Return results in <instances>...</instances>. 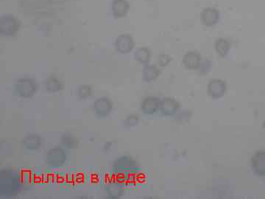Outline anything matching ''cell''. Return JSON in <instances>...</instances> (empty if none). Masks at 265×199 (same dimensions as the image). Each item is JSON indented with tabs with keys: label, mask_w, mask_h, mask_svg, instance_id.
Here are the masks:
<instances>
[{
	"label": "cell",
	"mask_w": 265,
	"mask_h": 199,
	"mask_svg": "<svg viewBox=\"0 0 265 199\" xmlns=\"http://www.w3.org/2000/svg\"><path fill=\"white\" fill-rule=\"evenodd\" d=\"M202 60V56L198 52L189 51L183 57V65L186 69L195 70L199 69Z\"/></svg>",
	"instance_id": "9c48e42d"
},
{
	"label": "cell",
	"mask_w": 265,
	"mask_h": 199,
	"mask_svg": "<svg viewBox=\"0 0 265 199\" xmlns=\"http://www.w3.org/2000/svg\"><path fill=\"white\" fill-rule=\"evenodd\" d=\"M161 102V100L156 97H147L141 103V111L145 115H153L159 110Z\"/></svg>",
	"instance_id": "8fae6325"
},
{
	"label": "cell",
	"mask_w": 265,
	"mask_h": 199,
	"mask_svg": "<svg viewBox=\"0 0 265 199\" xmlns=\"http://www.w3.org/2000/svg\"><path fill=\"white\" fill-rule=\"evenodd\" d=\"M173 61V58L167 54H160L157 56V62L160 66H167Z\"/></svg>",
	"instance_id": "44dd1931"
},
{
	"label": "cell",
	"mask_w": 265,
	"mask_h": 199,
	"mask_svg": "<svg viewBox=\"0 0 265 199\" xmlns=\"http://www.w3.org/2000/svg\"><path fill=\"white\" fill-rule=\"evenodd\" d=\"M37 83L33 79L29 77L20 78L15 83V90L22 98H30L37 91Z\"/></svg>",
	"instance_id": "7a4b0ae2"
},
{
	"label": "cell",
	"mask_w": 265,
	"mask_h": 199,
	"mask_svg": "<svg viewBox=\"0 0 265 199\" xmlns=\"http://www.w3.org/2000/svg\"><path fill=\"white\" fill-rule=\"evenodd\" d=\"M41 142H42L41 138L38 135L31 134L26 136L23 144L27 149L36 150L40 146L41 143H42Z\"/></svg>",
	"instance_id": "ac0fdd59"
},
{
	"label": "cell",
	"mask_w": 265,
	"mask_h": 199,
	"mask_svg": "<svg viewBox=\"0 0 265 199\" xmlns=\"http://www.w3.org/2000/svg\"><path fill=\"white\" fill-rule=\"evenodd\" d=\"M212 67V62L209 59H202L199 65V69H197L200 75H206L211 70Z\"/></svg>",
	"instance_id": "d6986e66"
},
{
	"label": "cell",
	"mask_w": 265,
	"mask_h": 199,
	"mask_svg": "<svg viewBox=\"0 0 265 199\" xmlns=\"http://www.w3.org/2000/svg\"><path fill=\"white\" fill-rule=\"evenodd\" d=\"M161 75V69L155 65L147 64L142 69V78L147 83L154 81Z\"/></svg>",
	"instance_id": "4fadbf2b"
},
{
	"label": "cell",
	"mask_w": 265,
	"mask_h": 199,
	"mask_svg": "<svg viewBox=\"0 0 265 199\" xmlns=\"http://www.w3.org/2000/svg\"><path fill=\"white\" fill-rule=\"evenodd\" d=\"M263 128L265 129V121H264V123H263Z\"/></svg>",
	"instance_id": "d4e9b609"
},
{
	"label": "cell",
	"mask_w": 265,
	"mask_h": 199,
	"mask_svg": "<svg viewBox=\"0 0 265 199\" xmlns=\"http://www.w3.org/2000/svg\"><path fill=\"white\" fill-rule=\"evenodd\" d=\"M64 138H65V140H63V143L64 145H66V146L68 147V148H72V145H71V144H70V141L74 140L73 139V138L71 137V136H64Z\"/></svg>",
	"instance_id": "cb8c5ba5"
},
{
	"label": "cell",
	"mask_w": 265,
	"mask_h": 199,
	"mask_svg": "<svg viewBox=\"0 0 265 199\" xmlns=\"http://www.w3.org/2000/svg\"><path fill=\"white\" fill-rule=\"evenodd\" d=\"M44 88L48 92H56L62 90V84L57 77H55V76H51L44 82Z\"/></svg>",
	"instance_id": "e0dca14e"
},
{
	"label": "cell",
	"mask_w": 265,
	"mask_h": 199,
	"mask_svg": "<svg viewBox=\"0 0 265 199\" xmlns=\"http://www.w3.org/2000/svg\"><path fill=\"white\" fill-rule=\"evenodd\" d=\"M180 109V103L174 98H164L161 102L160 110L164 116H172Z\"/></svg>",
	"instance_id": "7c38bea8"
},
{
	"label": "cell",
	"mask_w": 265,
	"mask_h": 199,
	"mask_svg": "<svg viewBox=\"0 0 265 199\" xmlns=\"http://www.w3.org/2000/svg\"><path fill=\"white\" fill-rule=\"evenodd\" d=\"M231 44L227 39L219 38L214 42V49L221 58H225L231 50Z\"/></svg>",
	"instance_id": "9a60e30c"
},
{
	"label": "cell",
	"mask_w": 265,
	"mask_h": 199,
	"mask_svg": "<svg viewBox=\"0 0 265 199\" xmlns=\"http://www.w3.org/2000/svg\"><path fill=\"white\" fill-rule=\"evenodd\" d=\"M220 11L214 7L204 8L200 13V20L202 25L207 27L217 25L220 20Z\"/></svg>",
	"instance_id": "3957f363"
},
{
	"label": "cell",
	"mask_w": 265,
	"mask_h": 199,
	"mask_svg": "<svg viewBox=\"0 0 265 199\" xmlns=\"http://www.w3.org/2000/svg\"><path fill=\"white\" fill-rule=\"evenodd\" d=\"M112 103L106 97L98 98L93 104V110L94 113L100 118L108 116L112 110Z\"/></svg>",
	"instance_id": "52a82bcc"
},
{
	"label": "cell",
	"mask_w": 265,
	"mask_h": 199,
	"mask_svg": "<svg viewBox=\"0 0 265 199\" xmlns=\"http://www.w3.org/2000/svg\"><path fill=\"white\" fill-rule=\"evenodd\" d=\"M251 169L260 177H265V150L257 151L251 158Z\"/></svg>",
	"instance_id": "8992f818"
},
{
	"label": "cell",
	"mask_w": 265,
	"mask_h": 199,
	"mask_svg": "<svg viewBox=\"0 0 265 199\" xmlns=\"http://www.w3.org/2000/svg\"><path fill=\"white\" fill-rule=\"evenodd\" d=\"M134 60L141 65H147L151 59V51L146 47H141L135 49L133 53Z\"/></svg>",
	"instance_id": "5bb4252c"
},
{
	"label": "cell",
	"mask_w": 265,
	"mask_h": 199,
	"mask_svg": "<svg viewBox=\"0 0 265 199\" xmlns=\"http://www.w3.org/2000/svg\"><path fill=\"white\" fill-rule=\"evenodd\" d=\"M138 117L135 116V115H131L126 119V125L129 126H135L138 123Z\"/></svg>",
	"instance_id": "603a6c76"
},
{
	"label": "cell",
	"mask_w": 265,
	"mask_h": 199,
	"mask_svg": "<svg viewBox=\"0 0 265 199\" xmlns=\"http://www.w3.org/2000/svg\"><path fill=\"white\" fill-rule=\"evenodd\" d=\"M109 191H111V192L109 194L111 195H112V197H118L119 195L122 194V189L120 186H118V185H112V187H111L109 188Z\"/></svg>",
	"instance_id": "7402d4cb"
},
{
	"label": "cell",
	"mask_w": 265,
	"mask_h": 199,
	"mask_svg": "<svg viewBox=\"0 0 265 199\" xmlns=\"http://www.w3.org/2000/svg\"><path fill=\"white\" fill-rule=\"evenodd\" d=\"M227 92V83L221 79H212L208 82L207 92L213 99L222 98Z\"/></svg>",
	"instance_id": "277c9868"
},
{
	"label": "cell",
	"mask_w": 265,
	"mask_h": 199,
	"mask_svg": "<svg viewBox=\"0 0 265 199\" xmlns=\"http://www.w3.org/2000/svg\"><path fill=\"white\" fill-rule=\"evenodd\" d=\"M20 28V22L11 14L3 15L0 18V34L4 36H14Z\"/></svg>",
	"instance_id": "6da1fadb"
},
{
	"label": "cell",
	"mask_w": 265,
	"mask_h": 199,
	"mask_svg": "<svg viewBox=\"0 0 265 199\" xmlns=\"http://www.w3.org/2000/svg\"><path fill=\"white\" fill-rule=\"evenodd\" d=\"M77 94L80 99H86L91 96L92 94V89L89 86H81L77 89Z\"/></svg>",
	"instance_id": "ffe728a7"
},
{
	"label": "cell",
	"mask_w": 265,
	"mask_h": 199,
	"mask_svg": "<svg viewBox=\"0 0 265 199\" xmlns=\"http://www.w3.org/2000/svg\"><path fill=\"white\" fill-rule=\"evenodd\" d=\"M66 160V152L62 148H55L49 150L47 154V161L53 167H59L64 165Z\"/></svg>",
	"instance_id": "ba28073f"
},
{
	"label": "cell",
	"mask_w": 265,
	"mask_h": 199,
	"mask_svg": "<svg viewBox=\"0 0 265 199\" xmlns=\"http://www.w3.org/2000/svg\"><path fill=\"white\" fill-rule=\"evenodd\" d=\"M115 167L117 170L124 171L125 172L132 171L136 170L137 165L135 161L129 157H122L119 159L115 163Z\"/></svg>",
	"instance_id": "2e32d148"
},
{
	"label": "cell",
	"mask_w": 265,
	"mask_h": 199,
	"mask_svg": "<svg viewBox=\"0 0 265 199\" xmlns=\"http://www.w3.org/2000/svg\"><path fill=\"white\" fill-rule=\"evenodd\" d=\"M130 4L127 0H113L112 14L115 19L125 17L129 13Z\"/></svg>",
	"instance_id": "30bf717a"
},
{
	"label": "cell",
	"mask_w": 265,
	"mask_h": 199,
	"mask_svg": "<svg viewBox=\"0 0 265 199\" xmlns=\"http://www.w3.org/2000/svg\"><path fill=\"white\" fill-rule=\"evenodd\" d=\"M114 47L118 53H122V54H128L133 50V39L129 34L120 35L116 39Z\"/></svg>",
	"instance_id": "5b68a950"
}]
</instances>
